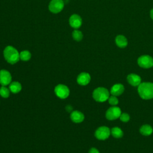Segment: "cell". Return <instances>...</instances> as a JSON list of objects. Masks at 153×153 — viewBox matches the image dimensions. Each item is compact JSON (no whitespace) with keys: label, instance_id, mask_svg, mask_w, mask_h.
Instances as JSON below:
<instances>
[{"label":"cell","instance_id":"cell-1","mask_svg":"<svg viewBox=\"0 0 153 153\" xmlns=\"http://www.w3.org/2000/svg\"><path fill=\"white\" fill-rule=\"evenodd\" d=\"M137 91L140 97L145 100L153 98V83L144 82L138 85Z\"/></svg>","mask_w":153,"mask_h":153},{"label":"cell","instance_id":"cell-2","mask_svg":"<svg viewBox=\"0 0 153 153\" xmlns=\"http://www.w3.org/2000/svg\"><path fill=\"white\" fill-rule=\"evenodd\" d=\"M3 54L5 60L11 65L16 63L20 60V53L13 46H7L4 50Z\"/></svg>","mask_w":153,"mask_h":153},{"label":"cell","instance_id":"cell-3","mask_svg":"<svg viewBox=\"0 0 153 153\" xmlns=\"http://www.w3.org/2000/svg\"><path fill=\"white\" fill-rule=\"evenodd\" d=\"M109 92L107 88L104 87H97L93 92V99L98 102H103L108 99Z\"/></svg>","mask_w":153,"mask_h":153},{"label":"cell","instance_id":"cell-4","mask_svg":"<svg viewBox=\"0 0 153 153\" xmlns=\"http://www.w3.org/2000/svg\"><path fill=\"white\" fill-rule=\"evenodd\" d=\"M65 6L63 0H51L48 5V10L54 14H57L62 11Z\"/></svg>","mask_w":153,"mask_h":153},{"label":"cell","instance_id":"cell-5","mask_svg":"<svg viewBox=\"0 0 153 153\" xmlns=\"http://www.w3.org/2000/svg\"><path fill=\"white\" fill-rule=\"evenodd\" d=\"M137 64L142 68H150L153 66V58L149 55H142L138 58Z\"/></svg>","mask_w":153,"mask_h":153},{"label":"cell","instance_id":"cell-6","mask_svg":"<svg viewBox=\"0 0 153 153\" xmlns=\"http://www.w3.org/2000/svg\"><path fill=\"white\" fill-rule=\"evenodd\" d=\"M54 93L58 97L63 99L69 96L70 91L66 85L60 84L55 87Z\"/></svg>","mask_w":153,"mask_h":153},{"label":"cell","instance_id":"cell-7","mask_svg":"<svg viewBox=\"0 0 153 153\" xmlns=\"http://www.w3.org/2000/svg\"><path fill=\"white\" fill-rule=\"evenodd\" d=\"M111 134L110 129L106 126L99 127L95 131L94 136L99 140H105L108 139Z\"/></svg>","mask_w":153,"mask_h":153},{"label":"cell","instance_id":"cell-8","mask_svg":"<svg viewBox=\"0 0 153 153\" xmlns=\"http://www.w3.org/2000/svg\"><path fill=\"white\" fill-rule=\"evenodd\" d=\"M121 114V109L117 106H112L106 112V118L108 120H114L120 118Z\"/></svg>","mask_w":153,"mask_h":153},{"label":"cell","instance_id":"cell-9","mask_svg":"<svg viewBox=\"0 0 153 153\" xmlns=\"http://www.w3.org/2000/svg\"><path fill=\"white\" fill-rule=\"evenodd\" d=\"M12 76L9 71L1 69L0 71V84L2 86L9 85L11 82Z\"/></svg>","mask_w":153,"mask_h":153},{"label":"cell","instance_id":"cell-10","mask_svg":"<svg viewBox=\"0 0 153 153\" xmlns=\"http://www.w3.org/2000/svg\"><path fill=\"white\" fill-rule=\"evenodd\" d=\"M69 23L70 26L75 29H77L82 25V20L81 17L76 14H74L71 16L69 19Z\"/></svg>","mask_w":153,"mask_h":153},{"label":"cell","instance_id":"cell-11","mask_svg":"<svg viewBox=\"0 0 153 153\" xmlns=\"http://www.w3.org/2000/svg\"><path fill=\"white\" fill-rule=\"evenodd\" d=\"M91 80V76L87 72H81L78 75L76 78L77 83L81 85H87Z\"/></svg>","mask_w":153,"mask_h":153},{"label":"cell","instance_id":"cell-12","mask_svg":"<svg viewBox=\"0 0 153 153\" xmlns=\"http://www.w3.org/2000/svg\"><path fill=\"white\" fill-rule=\"evenodd\" d=\"M71 120L75 123H80L84 120V115L79 111H74L71 113Z\"/></svg>","mask_w":153,"mask_h":153},{"label":"cell","instance_id":"cell-13","mask_svg":"<svg viewBox=\"0 0 153 153\" xmlns=\"http://www.w3.org/2000/svg\"><path fill=\"white\" fill-rule=\"evenodd\" d=\"M128 82L133 86H138L141 83V78L137 74H130L127 77Z\"/></svg>","mask_w":153,"mask_h":153},{"label":"cell","instance_id":"cell-14","mask_svg":"<svg viewBox=\"0 0 153 153\" xmlns=\"http://www.w3.org/2000/svg\"><path fill=\"white\" fill-rule=\"evenodd\" d=\"M124 91V87L121 84H116L114 85L110 90V93L112 95L118 96L123 93Z\"/></svg>","mask_w":153,"mask_h":153},{"label":"cell","instance_id":"cell-15","mask_svg":"<svg viewBox=\"0 0 153 153\" xmlns=\"http://www.w3.org/2000/svg\"><path fill=\"white\" fill-rule=\"evenodd\" d=\"M115 43L120 48H125L128 44L127 38L124 35H118L115 38Z\"/></svg>","mask_w":153,"mask_h":153},{"label":"cell","instance_id":"cell-16","mask_svg":"<svg viewBox=\"0 0 153 153\" xmlns=\"http://www.w3.org/2000/svg\"><path fill=\"white\" fill-rule=\"evenodd\" d=\"M9 89L13 93H18L22 90V85L18 81H13L9 84Z\"/></svg>","mask_w":153,"mask_h":153},{"label":"cell","instance_id":"cell-17","mask_svg":"<svg viewBox=\"0 0 153 153\" xmlns=\"http://www.w3.org/2000/svg\"><path fill=\"white\" fill-rule=\"evenodd\" d=\"M139 131L142 135L147 136H149L152 134V133L153 131V129H152V127L150 125L145 124L140 127V128L139 129Z\"/></svg>","mask_w":153,"mask_h":153},{"label":"cell","instance_id":"cell-18","mask_svg":"<svg viewBox=\"0 0 153 153\" xmlns=\"http://www.w3.org/2000/svg\"><path fill=\"white\" fill-rule=\"evenodd\" d=\"M111 133L115 138H121L123 136L124 134L123 130L118 127H114L112 128L111 130Z\"/></svg>","mask_w":153,"mask_h":153},{"label":"cell","instance_id":"cell-19","mask_svg":"<svg viewBox=\"0 0 153 153\" xmlns=\"http://www.w3.org/2000/svg\"><path fill=\"white\" fill-rule=\"evenodd\" d=\"M31 56V53L28 50H23L20 53V59L25 62L29 60Z\"/></svg>","mask_w":153,"mask_h":153},{"label":"cell","instance_id":"cell-20","mask_svg":"<svg viewBox=\"0 0 153 153\" xmlns=\"http://www.w3.org/2000/svg\"><path fill=\"white\" fill-rule=\"evenodd\" d=\"M72 38L74 40L76 41H80L83 38V34L82 32L78 29H74L72 33Z\"/></svg>","mask_w":153,"mask_h":153},{"label":"cell","instance_id":"cell-21","mask_svg":"<svg viewBox=\"0 0 153 153\" xmlns=\"http://www.w3.org/2000/svg\"><path fill=\"white\" fill-rule=\"evenodd\" d=\"M10 94V90L5 86H2L0 88V95L4 98H8Z\"/></svg>","mask_w":153,"mask_h":153},{"label":"cell","instance_id":"cell-22","mask_svg":"<svg viewBox=\"0 0 153 153\" xmlns=\"http://www.w3.org/2000/svg\"><path fill=\"white\" fill-rule=\"evenodd\" d=\"M108 100L109 103L112 106H115L118 103V99L115 96L112 95L111 96H109Z\"/></svg>","mask_w":153,"mask_h":153},{"label":"cell","instance_id":"cell-23","mask_svg":"<svg viewBox=\"0 0 153 153\" xmlns=\"http://www.w3.org/2000/svg\"><path fill=\"white\" fill-rule=\"evenodd\" d=\"M120 119L121 121L124 123H127L130 120V115L127 113H121L120 117Z\"/></svg>","mask_w":153,"mask_h":153},{"label":"cell","instance_id":"cell-24","mask_svg":"<svg viewBox=\"0 0 153 153\" xmlns=\"http://www.w3.org/2000/svg\"><path fill=\"white\" fill-rule=\"evenodd\" d=\"M88 153H100L99 151H98V149H97L96 148H91L89 151H88Z\"/></svg>","mask_w":153,"mask_h":153},{"label":"cell","instance_id":"cell-25","mask_svg":"<svg viewBox=\"0 0 153 153\" xmlns=\"http://www.w3.org/2000/svg\"><path fill=\"white\" fill-rule=\"evenodd\" d=\"M66 109L67 110V111L68 112H71L72 109V107L71 106V105H68L66 107Z\"/></svg>","mask_w":153,"mask_h":153},{"label":"cell","instance_id":"cell-26","mask_svg":"<svg viewBox=\"0 0 153 153\" xmlns=\"http://www.w3.org/2000/svg\"><path fill=\"white\" fill-rule=\"evenodd\" d=\"M150 16H151V19L153 20V8L150 11Z\"/></svg>","mask_w":153,"mask_h":153}]
</instances>
